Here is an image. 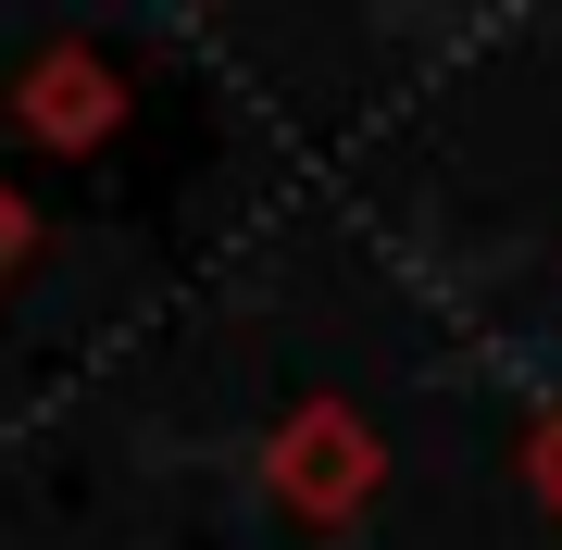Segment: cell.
Instances as JSON below:
<instances>
[{
  "mask_svg": "<svg viewBox=\"0 0 562 550\" xmlns=\"http://www.w3.org/2000/svg\"><path fill=\"white\" fill-rule=\"evenodd\" d=\"M25 125L101 138V76H88V63H38V76H25Z\"/></svg>",
  "mask_w": 562,
  "mask_h": 550,
  "instance_id": "6da1fadb",
  "label": "cell"
},
{
  "mask_svg": "<svg viewBox=\"0 0 562 550\" xmlns=\"http://www.w3.org/2000/svg\"><path fill=\"white\" fill-rule=\"evenodd\" d=\"M0 250H13V213H0Z\"/></svg>",
  "mask_w": 562,
  "mask_h": 550,
  "instance_id": "7a4b0ae2",
  "label": "cell"
}]
</instances>
